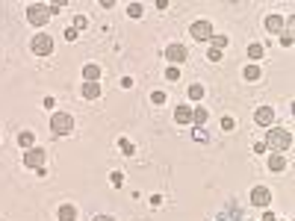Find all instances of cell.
Masks as SVG:
<instances>
[{"instance_id":"obj_33","label":"cell","mask_w":295,"mask_h":221,"mask_svg":"<svg viewBox=\"0 0 295 221\" xmlns=\"http://www.w3.org/2000/svg\"><path fill=\"white\" fill-rule=\"evenodd\" d=\"M266 151V142H254V153H263Z\"/></svg>"},{"instance_id":"obj_30","label":"cell","mask_w":295,"mask_h":221,"mask_svg":"<svg viewBox=\"0 0 295 221\" xmlns=\"http://www.w3.org/2000/svg\"><path fill=\"white\" fill-rule=\"evenodd\" d=\"M207 59H210V62H219V59H222V50H215V47H210V53H207Z\"/></svg>"},{"instance_id":"obj_12","label":"cell","mask_w":295,"mask_h":221,"mask_svg":"<svg viewBox=\"0 0 295 221\" xmlns=\"http://www.w3.org/2000/svg\"><path fill=\"white\" fill-rule=\"evenodd\" d=\"M83 97L86 101H97L101 97V83H83Z\"/></svg>"},{"instance_id":"obj_35","label":"cell","mask_w":295,"mask_h":221,"mask_svg":"<svg viewBox=\"0 0 295 221\" xmlns=\"http://www.w3.org/2000/svg\"><path fill=\"white\" fill-rule=\"evenodd\" d=\"M263 221H278V218H274V215H271V212H266V215H263Z\"/></svg>"},{"instance_id":"obj_20","label":"cell","mask_w":295,"mask_h":221,"mask_svg":"<svg viewBox=\"0 0 295 221\" xmlns=\"http://www.w3.org/2000/svg\"><path fill=\"white\" fill-rule=\"evenodd\" d=\"M201 97H204V86H201V83H192V86H189V101H201Z\"/></svg>"},{"instance_id":"obj_3","label":"cell","mask_w":295,"mask_h":221,"mask_svg":"<svg viewBox=\"0 0 295 221\" xmlns=\"http://www.w3.org/2000/svg\"><path fill=\"white\" fill-rule=\"evenodd\" d=\"M27 21L33 24V27H47V21H50V9H47L45 3L27 6Z\"/></svg>"},{"instance_id":"obj_14","label":"cell","mask_w":295,"mask_h":221,"mask_svg":"<svg viewBox=\"0 0 295 221\" xmlns=\"http://www.w3.org/2000/svg\"><path fill=\"white\" fill-rule=\"evenodd\" d=\"M266 30L269 33H283V18L281 15H266Z\"/></svg>"},{"instance_id":"obj_34","label":"cell","mask_w":295,"mask_h":221,"mask_svg":"<svg viewBox=\"0 0 295 221\" xmlns=\"http://www.w3.org/2000/svg\"><path fill=\"white\" fill-rule=\"evenodd\" d=\"M92 221H115V218H112V215H94Z\"/></svg>"},{"instance_id":"obj_27","label":"cell","mask_w":295,"mask_h":221,"mask_svg":"<svg viewBox=\"0 0 295 221\" xmlns=\"http://www.w3.org/2000/svg\"><path fill=\"white\" fill-rule=\"evenodd\" d=\"M165 80H180V71H177L174 65H171V68L165 71Z\"/></svg>"},{"instance_id":"obj_15","label":"cell","mask_w":295,"mask_h":221,"mask_svg":"<svg viewBox=\"0 0 295 221\" xmlns=\"http://www.w3.org/2000/svg\"><path fill=\"white\" fill-rule=\"evenodd\" d=\"M263 56H266V47H263V45H257V42H254V45H248V59H251L254 65H257Z\"/></svg>"},{"instance_id":"obj_9","label":"cell","mask_w":295,"mask_h":221,"mask_svg":"<svg viewBox=\"0 0 295 221\" xmlns=\"http://www.w3.org/2000/svg\"><path fill=\"white\" fill-rule=\"evenodd\" d=\"M254 121H257L260 127H271L274 124V109L271 106H260L257 112H254Z\"/></svg>"},{"instance_id":"obj_10","label":"cell","mask_w":295,"mask_h":221,"mask_svg":"<svg viewBox=\"0 0 295 221\" xmlns=\"http://www.w3.org/2000/svg\"><path fill=\"white\" fill-rule=\"evenodd\" d=\"M269 171H274V174L286 171V156H283V153H271L269 156Z\"/></svg>"},{"instance_id":"obj_23","label":"cell","mask_w":295,"mask_h":221,"mask_svg":"<svg viewBox=\"0 0 295 221\" xmlns=\"http://www.w3.org/2000/svg\"><path fill=\"white\" fill-rule=\"evenodd\" d=\"M222 130H224V133H233V130H236V121H233L230 115H224V118H222Z\"/></svg>"},{"instance_id":"obj_18","label":"cell","mask_w":295,"mask_h":221,"mask_svg":"<svg viewBox=\"0 0 295 221\" xmlns=\"http://www.w3.org/2000/svg\"><path fill=\"white\" fill-rule=\"evenodd\" d=\"M242 77H245L248 83H257L260 80V65H254V62L245 65V68H242Z\"/></svg>"},{"instance_id":"obj_2","label":"cell","mask_w":295,"mask_h":221,"mask_svg":"<svg viewBox=\"0 0 295 221\" xmlns=\"http://www.w3.org/2000/svg\"><path fill=\"white\" fill-rule=\"evenodd\" d=\"M50 130H53V136H68L71 130H74L71 112H53L50 115Z\"/></svg>"},{"instance_id":"obj_7","label":"cell","mask_w":295,"mask_h":221,"mask_svg":"<svg viewBox=\"0 0 295 221\" xmlns=\"http://www.w3.org/2000/svg\"><path fill=\"white\" fill-rule=\"evenodd\" d=\"M186 56H189V50L183 45H168V47H165V59H168L174 68L180 65V62H186Z\"/></svg>"},{"instance_id":"obj_16","label":"cell","mask_w":295,"mask_h":221,"mask_svg":"<svg viewBox=\"0 0 295 221\" xmlns=\"http://www.w3.org/2000/svg\"><path fill=\"white\" fill-rule=\"evenodd\" d=\"M56 215H59V221H77V210H74L71 204H62Z\"/></svg>"},{"instance_id":"obj_5","label":"cell","mask_w":295,"mask_h":221,"mask_svg":"<svg viewBox=\"0 0 295 221\" xmlns=\"http://www.w3.org/2000/svg\"><path fill=\"white\" fill-rule=\"evenodd\" d=\"M45 163H47V151L45 148H30V151H24V165L27 168H35V171H42L45 168Z\"/></svg>"},{"instance_id":"obj_1","label":"cell","mask_w":295,"mask_h":221,"mask_svg":"<svg viewBox=\"0 0 295 221\" xmlns=\"http://www.w3.org/2000/svg\"><path fill=\"white\" fill-rule=\"evenodd\" d=\"M289 145H292V133H289V130L269 127V136H266V148H271L274 153H283V151H289Z\"/></svg>"},{"instance_id":"obj_28","label":"cell","mask_w":295,"mask_h":221,"mask_svg":"<svg viewBox=\"0 0 295 221\" xmlns=\"http://www.w3.org/2000/svg\"><path fill=\"white\" fill-rule=\"evenodd\" d=\"M109 183H112V186H121V183H124V177H121V171H112V177H109Z\"/></svg>"},{"instance_id":"obj_21","label":"cell","mask_w":295,"mask_h":221,"mask_svg":"<svg viewBox=\"0 0 295 221\" xmlns=\"http://www.w3.org/2000/svg\"><path fill=\"white\" fill-rule=\"evenodd\" d=\"M210 42H212V47H215V50H222V47H227V35L215 33V35H212V38H210Z\"/></svg>"},{"instance_id":"obj_11","label":"cell","mask_w":295,"mask_h":221,"mask_svg":"<svg viewBox=\"0 0 295 221\" xmlns=\"http://www.w3.org/2000/svg\"><path fill=\"white\" fill-rule=\"evenodd\" d=\"M174 121H177V124H183V127H186L189 121H192V109H189L186 104H180V106L174 109Z\"/></svg>"},{"instance_id":"obj_6","label":"cell","mask_w":295,"mask_h":221,"mask_svg":"<svg viewBox=\"0 0 295 221\" xmlns=\"http://www.w3.org/2000/svg\"><path fill=\"white\" fill-rule=\"evenodd\" d=\"M189 33H192L195 42H210L212 38V24L210 21H195L192 27H189Z\"/></svg>"},{"instance_id":"obj_26","label":"cell","mask_w":295,"mask_h":221,"mask_svg":"<svg viewBox=\"0 0 295 221\" xmlns=\"http://www.w3.org/2000/svg\"><path fill=\"white\" fill-rule=\"evenodd\" d=\"M292 42H295V38H292V33L286 30V33L281 35V45H283V47H292Z\"/></svg>"},{"instance_id":"obj_32","label":"cell","mask_w":295,"mask_h":221,"mask_svg":"<svg viewBox=\"0 0 295 221\" xmlns=\"http://www.w3.org/2000/svg\"><path fill=\"white\" fill-rule=\"evenodd\" d=\"M151 101H153V104H165V94H163V92H153Z\"/></svg>"},{"instance_id":"obj_17","label":"cell","mask_w":295,"mask_h":221,"mask_svg":"<svg viewBox=\"0 0 295 221\" xmlns=\"http://www.w3.org/2000/svg\"><path fill=\"white\" fill-rule=\"evenodd\" d=\"M207 118H210V112H207L204 106L192 109V124H195V127H204V124H207Z\"/></svg>"},{"instance_id":"obj_8","label":"cell","mask_w":295,"mask_h":221,"mask_svg":"<svg viewBox=\"0 0 295 221\" xmlns=\"http://www.w3.org/2000/svg\"><path fill=\"white\" fill-rule=\"evenodd\" d=\"M251 204L266 210V207L271 204V192H269L266 186H254V189H251Z\"/></svg>"},{"instance_id":"obj_29","label":"cell","mask_w":295,"mask_h":221,"mask_svg":"<svg viewBox=\"0 0 295 221\" xmlns=\"http://www.w3.org/2000/svg\"><path fill=\"white\" fill-rule=\"evenodd\" d=\"M86 15H77V18H74V30H83V27H86Z\"/></svg>"},{"instance_id":"obj_24","label":"cell","mask_w":295,"mask_h":221,"mask_svg":"<svg viewBox=\"0 0 295 221\" xmlns=\"http://www.w3.org/2000/svg\"><path fill=\"white\" fill-rule=\"evenodd\" d=\"M127 15H130V18H142V3H130Z\"/></svg>"},{"instance_id":"obj_19","label":"cell","mask_w":295,"mask_h":221,"mask_svg":"<svg viewBox=\"0 0 295 221\" xmlns=\"http://www.w3.org/2000/svg\"><path fill=\"white\" fill-rule=\"evenodd\" d=\"M33 142H35V136L30 133V130H24V133H18V145H21L24 151H30V148H33Z\"/></svg>"},{"instance_id":"obj_31","label":"cell","mask_w":295,"mask_h":221,"mask_svg":"<svg viewBox=\"0 0 295 221\" xmlns=\"http://www.w3.org/2000/svg\"><path fill=\"white\" fill-rule=\"evenodd\" d=\"M77 35H80V33H77L74 27H68V30H65V38H68V42H77Z\"/></svg>"},{"instance_id":"obj_22","label":"cell","mask_w":295,"mask_h":221,"mask_svg":"<svg viewBox=\"0 0 295 221\" xmlns=\"http://www.w3.org/2000/svg\"><path fill=\"white\" fill-rule=\"evenodd\" d=\"M118 145H121V153H124V156H133V153H136V148H133V142H127V139H118Z\"/></svg>"},{"instance_id":"obj_13","label":"cell","mask_w":295,"mask_h":221,"mask_svg":"<svg viewBox=\"0 0 295 221\" xmlns=\"http://www.w3.org/2000/svg\"><path fill=\"white\" fill-rule=\"evenodd\" d=\"M83 80H86V83H97V80H101V68L92 65V62H89V65H83Z\"/></svg>"},{"instance_id":"obj_25","label":"cell","mask_w":295,"mask_h":221,"mask_svg":"<svg viewBox=\"0 0 295 221\" xmlns=\"http://www.w3.org/2000/svg\"><path fill=\"white\" fill-rule=\"evenodd\" d=\"M192 139H195V142H207V130L195 127V130H192Z\"/></svg>"},{"instance_id":"obj_4","label":"cell","mask_w":295,"mask_h":221,"mask_svg":"<svg viewBox=\"0 0 295 221\" xmlns=\"http://www.w3.org/2000/svg\"><path fill=\"white\" fill-rule=\"evenodd\" d=\"M30 50H33L35 56H50L53 53V38L47 33H35L33 42H30Z\"/></svg>"}]
</instances>
